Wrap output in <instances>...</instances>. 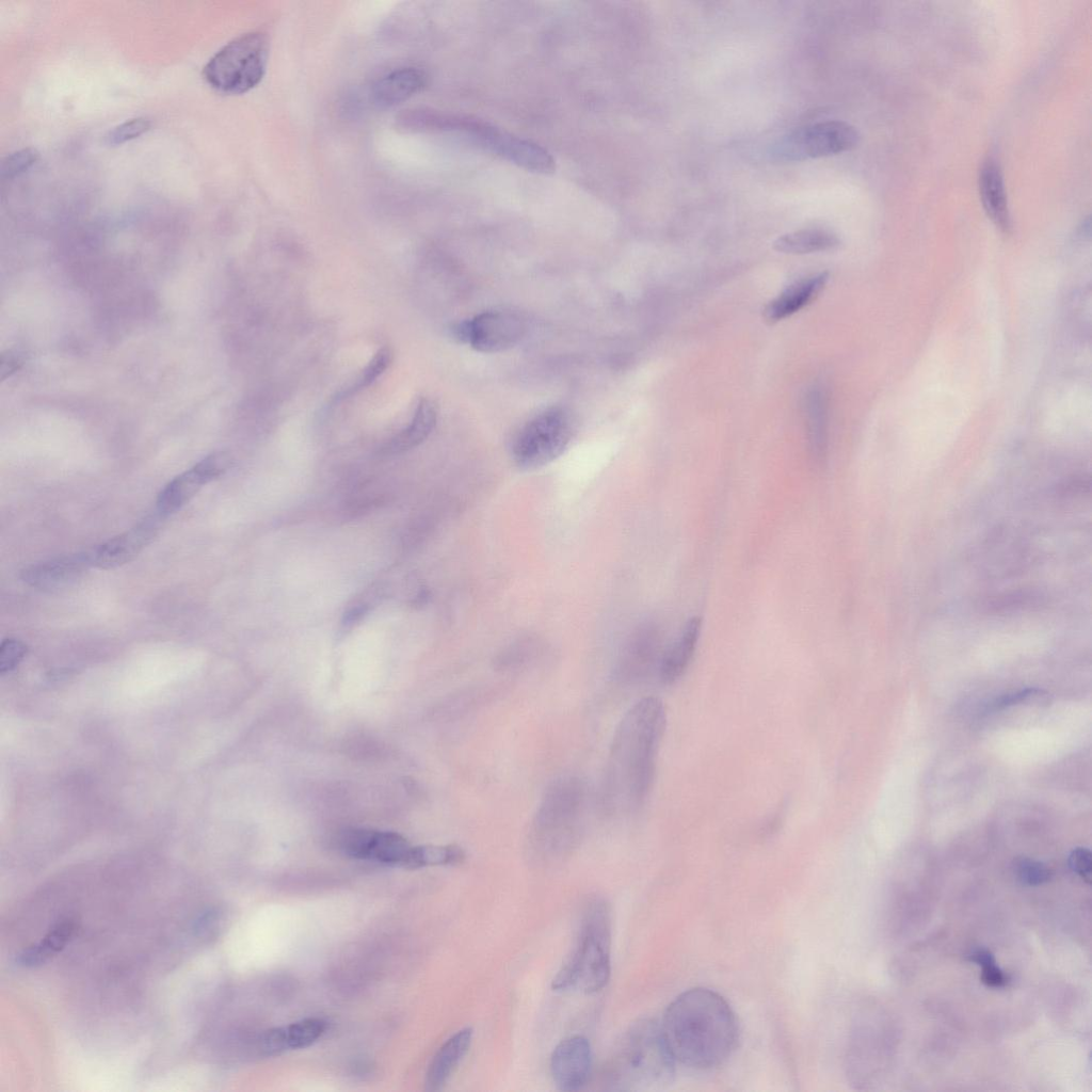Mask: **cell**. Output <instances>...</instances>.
<instances>
[{"mask_svg": "<svg viewBox=\"0 0 1092 1092\" xmlns=\"http://www.w3.org/2000/svg\"><path fill=\"white\" fill-rule=\"evenodd\" d=\"M269 50L270 43L266 33L252 31L241 34L208 60L203 68V77L220 93H246L262 80Z\"/></svg>", "mask_w": 1092, "mask_h": 1092, "instance_id": "cell-6", "label": "cell"}, {"mask_svg": "<svg viewBox=\"0 0 1092 1092\" xmlns=\"http://www.w3.org/2000/svg\"><path fill=\"white\" fill-rule=\"evenodd\" d=\"M436 421V405L429 399H421L410 424L383 447V453L398 454L419 446L432 433Z\"/></svg>", "mask_w": 1092, "mask_h": 1092, "instance_id": "cell-20", "label": "cell"}, {"mask_svg": "<svg viewBox=\"0 0 1092 1092\" xmlns=\"http://www.w3.org/2000/svg\"><path fill=\"white\" fill-rule=\"evenodd\" d=\"M526 323L516 312L488 310L459 323L455 336L477 351L496 353L514 347L524 336Z\"/></svg>", "mask_w": 1092, "mask_h": 1092, "instance_id": "cell-10", "label": "cell"}, {"mask_svg": "<svg viewBox=\"0 0 1092 1092\" xmlns=\"http://www.w3.org/2000/svg\"><path fill=\"white\" fill-rule=\"evenodd\" d=\"M1038 692H1040V691L1037 690V689H1025V690H1022V691L1013 693V694L1003 695L999 700L996 701L994 706H995V708H1002V707L1011 706V705L1021 703L1022 701H1025L1026 698H1028L1031 695H1034Z\"/></svg>", "mask_w": 1092, "mask_h": 1092, "instance_id": "cell-37", "label": "cell"}, {"mask_svg": "<svg viewBox=\"0 0 1092 1092\" xmlns=\"http://www.w3.org/2000/svg\"><path fill=\"white\" fill-rule=\"evenodd\" d=\"M969 962L982 968L980 979L989 987L998 989L1007 985L1008 976L997 965L994 954L986 948H976L967 954Z\"/></svg>", "mask_w": 1092, "mask_h": 1092, "instance_id": "cell-30", "label": "cell"}, {"mask_svg": "<svg viewBox=\"0 0 1092 1092\" xmlns=\"http://www.w3.org/2000/svg\"><path fill=\"white\" fill-rule=\"evenodd\" d=\"M431 121L464 133L479 146L528 171L546 174L555 170V159L545 148L502 128L467 116H436Z\"/></svg>", "mask_w": 1092, "mask_h": 1092, "instance_id": "cell-8", "label": "cell"}, {"mask_svg": "<svg viewBox=\"0 0 1092 1092\" xmlns=\"http://www.w3.org/2000/svg\"><path fill=\"white\" fill-rule=\"evenodd\" d=\"M702 629V620L694 616L686 622L679 636L662 653L658 678L663 685H672L686 672L696 649Z\"/></svg>", "mask_w": 1092, "mask_h": 1092, "instance_id": "cell-17", "label": "cell"}, {"mask_svg": "<svg viewBox=\"0 0 1092 1092\" xmlns=\"http://www.w3.org/2000/svg\"><path fill=\"white\" fill-rule=\"evenodd\" d=\"M828 280L829 273L820 272L792 283L766 304L764 319L775 323L796 314L819 295Z\"/></svg>", "mask_w": 1092, "mask_h": 1092, "instance_id": "cell-16", "label": "cell"}, {"mask_svg": "<svg viewBox=\"0 0 1092 1092\" xmlns=\"http://www.w3.org/2000/svg\"><path fill=\"white\" fill-rule=\"evenodd\" d=\"M675 1064L660 1023L642 1018L631 1024L617 1040L605 1077L612 1090L660 1089L672 1081Z\"/></svg>", "mask_w": 1092, "mask_h": 1092, "instance_id": "cell-4", "label": "cell"}, {"mask_svg": "<svg viewBox=\"0 0 1092 1092\" xmlns=\"http://www.w3.org/2000/svg\"><path fill=\"white\" fill-rule=\"evenodd\" d=\"M427 83V75L416 67H402L382 77L374 84L373 98L380 106L400 103L420 92Z\"/></svg>", "mask_w": 1092, "mask_h": 1092, "instance_id": "cell-19", "label": "cell"}, {"mask_svg": "<svg viewBox=\"0 0 1092 1092\" xmlns=\"http://www.w3.org/2000/svg\"><path fill=\"white\" fill-rule=\"evenodd\" d=\"M590 790L577 775L555 778L545 789L529 829V848L543 861L565 857L587 826Z\"/></svg>", "mask_w": 1092, "mask_h": 1092, "instance_id": "cell-3", "label": "cell"}, {"mask_svg": "<svg viewBox=\"0 0 1092 1092\" xmlns=\"http://www.w3.org/2000/svg\"><path fill=\"white\" fill-rule=\"evenodd\" d=\"M391 359L392 353L389 348L380 349L356 378L355 382L346 390L341 391L338 399L348 398L372 384L387 369Z\"/></svg>", "mask_w": 1092, "mask_h": 1092, "instance_id": "cell-29", "label": "cell"}, {"mask_svg": "<svg viewBox=\"0 0 1092 1092\" xmlns=\"http://www.w3.org/2000/svg\"><path fill=\"white\" fill-rule=\"evenodd\" d=\"M574 433L571 413L560 406L549 407L519 430L512 446L513 460L525 470L543 467L565 451Z\"/></svg>", "mask_w": 1092, "mask_h": 1092, "instance_id": "cell-7", "label": "cell"}, {"mask_svg": "<svg viewBox=\"0 0 1092 1092\" xmlns=\"http://www.w3.org/2000/svg\"><path fill=\"white\" fill-rule=\"evenodd\" d=\"M465 860V852L456 845L411 847L402 866L417 869L425 866L457 865Z\"/></svg>", "mask_w": 1092, "mask_h": 1092, "instance_id": "cell-24", "label": "cell"}, {"mask_svg": "<svg viewBox=\"0 0 1092 1092\" xmlns=\"http://www.w3.org/2000/svg\"><path fill=\"white\" fill-rule=\"evenodd\" d=\"M860 140L855 127L842 121H825L797 128L772 147L781 161H801L828 157L854 148Z\"/></svg>", "mask_w": 1092, "mask_h": 1092, "instance_id": "cell-9", "label": "cell"}, {"mask_svg": "<svg viewBox=\"0 0 1092 1092\" xmlns=\"http://www.w3.org/2000/svg\"><path fill=\"white\" fill-rule=\"evenodd\" d=\"M1013 872L1017 881L1026 886H1040L1053 878V870L1047 865L1025 856L1014 860Z\"/></svg>", "mask_w": 1092, "mask_h": 1092, "instance_id": "cell-31", "label": "cell"}, {"mask_svg": "<svg viewBox=\"0 0 1092 1092\" xmlns=\"http://www.w3.org/2000/svg\"><path fill=\"white\" fill-rule=\"evenodd\" d=\"M164 518L156 510L128 531L97 546L90 551L92 566L109 569L130 562L155 539Z\"/></svg>", "mask_w": 1092, "mask_h": 1092, "instance_id": "cell-11", "label": "cell"}, {"mask_svg": "<svg viewBox=\"0 0 1092 1092\" xmlns=\"http://www.w3.org/2000/svg\"><path fill=\"white\" fill-rule=\"evenodd\" d=\"M812 410L807 413V433L810 453L817 463L825 460L828 451V429L824 399L822 394L816 390L810 396Z\"/></svg>", "mask_w": 1092, "mask_h": 1092, "instance_id": "cell-25", "label": "cell"}, {"mask_svg": "<svg viewBox=\"0 0 1092 1092\" xmlns=\"http://www.w3.org/2000/svg\"><path fill=\"white\" fill-rule=\"evenodd\" d=\"M1069 866L1088 884L1091 883L1092 855L1089 849L1077 847L1069 855Z\"/></svg>", "mask_w": 1092, "mask_h": 1092, "instance_id": "cell-35", "label": "cell"}, {"mask_svg": "<svg viewBox=\"0 0 1092 1092\" xmlns=\"http://www.w3.org/2000/svg\"><path fill=\"white\" fill-rule=\"evenodd\" d=\"M260 1049L268 1056L277 1055L289 1049L285 1026L266 1031L260 1039Z\"/></svg>", "mask_w": 1092, "mask_h": 1092, "instance_id": "cell-36", "label": "cell"}, {"mask_svg": "<svg viewBox=\"0 0 1092 1092\" xmlns=\"http://www.w3.org/2000/svg\"><path fill=\"white\" fill-rule=\"evenodd\" d=\"M326 1024L320 1018H305L285 1026L290 1048H305L314 1044L325 1031Z\"/></svg>", "mask_w": 1092, "mask_h": 1092, "instance_id": "cell-27", "label": "cell"}, {"mask_svg": "<svg viewBox=\"0 0 1092 1092\" xmlns=\"http://www.w3.org/2000/svg\"><path fill=\"white\" fill-rule=\"evenodd\" d=\"M92 566L89 552L64 556L25 567L20 578L29 585L44 591L64 589Z\"/></svg>", "mask_w": 1092, "mask_h": 1092, "instance_id": "cell-14", "label": "cell"}, {"mask_svg": "<svg viewBox=\"0 0 1092 1092\" xmlns=\"http://www.w3.org/2000/svg\"><path fill=\"white\" fill-rule=\"evenodd\" d=\"M592 1048L582 1035L562 1040L550 1057V1073L555 1085L562 1091H578L589 1080L592 1071Z\"/></svg>", "mask_w": 1092, "mask_h": 1092, "instance_id": "cell-12", "label": "cell"}, {"mask_svg": "<svg viewBox=\"0 0 1092 1092\" xmlns=\"http://www.w3.org/2000/svg\"><path fill=\"white\" fill-rule=\"evenodd\" d=\"M662 653L658 635L654 630L637 635L625 647L615 665V680L626 686L641 684L654 671L658 672Z\"/></svg>", "mask_w": 1092, "mask_h": 1092, "instance_id": "cell-13", "label": "cell"}, {"mask_svg": "<svg viewBox=\"0 0 1092 1092\" xmlns=\"http://www.w3.org/2000/svg\"><path fill=\"white\" fill-rule=\"evenodd\" d=\"M836 234L824 228H805L780 236L773 248L783 254L803 255L830 251L839 245Z\"/></svg>", "mask_w": 1092, "mask_h": 1092, "instance_id": "cell-23", "label": "cell"}, {"mask_svg": "<svg viewBox=\"0 0 1092 1092\" xmlns=\"http://www.w3.org/2000/svg\"><path fill=\"white\" fill-rule=\"evenodd\" d=\"M659 1023L675 1061L693 1069L722 1064L738 1042V1022L730 1006L721 995L704 987L678 995Z\"/></svg>", "mask_w": 1092, "mask_h": 1092, "instance_id": "cell-2", "label": "cell"}, {"mask_svg": "<svg viewBox=\"0 0 1092 1092\" xmlns=\"http://www.w3.org/2000/svg\"><path fill=\"white\" fill-rule=\"evenodd\" d=\"M77 928L73 918H64L55 922L36 943L28 946L17 957L23 966H35L45 963L61 951L69 942Z\"/></svg>", "mask_w": 1092, "mask_h": 1092, "instance_id": "cell-22", "label": "cell"}, {"mask_svg": "<svg viewBox=\"0 0 1092 1092\" xmlns=\"http://www.w3.org/2000/svg\"><path fill=\"white\" fill-rule=\"evenodd\" d=\"M978 190L987 216L1002 231L1010 230L1011 216L1003 174L999 161L993 156H987L980 164Z\"/></svg>", "mask_w": 1092, "mask_h": 1092, "instance_id": "cell-15", "label": "cell"}, {"mask_svg": "<svg viewBox=\"0 0 1092 1092\" xmlns=\"http://www.w3.org/2000/svg\"><path fill=\"white\" fill-rule=\"evenodd\" d=\"M39 158V152L34 147H26L7 155L1 163V176L4 179L13 178L28 170Z\"/></svg>", "mask_w": 1092, "mask_h": 1092, "instance_id": "cell-33", "label": "cell"}, {"mask_svg": "<svg viewBox=\"0 0 1092 1092\" xmlns=\"http://www.w3.org/2000/svg\"><path fill=\"white\" fill-rule=\"evenodd\" d=\"M473 1030L465 1027L451 1035L434 1055L425 1078L429 1091L445 1087L470 1048Z\"/></svg>", "mask_w": 1092, "mask_h": 1092, "instance_id": "cell-18", "label": "cell"}, {"mask_svg": "<svg viewBox=\"0 0 1092 1092\" xmlns=\"http://www.w3.org/2000/svg\"><path fill=\"white\" fill-rule=\"evenodd\" d=\"M207 483L208 480L195 464L162 488L157 498L156 510L165 517L175 513Z\"/></svg>", "mask_w": 1092, "mask_h": 1092, "instance_id": "cell-21", "label": "cell"}, {"mask_svg": "<svg viewBox=\"0 0 1092 1092\" xmlns=\"http://www.w3.org/2000/svg\"><path fill=\"white\" fill-rule=\"evenodd\" d=\"M150 121L147 117H134L113 127L105 136L109 145H117L135 139L150 128Z\"/></svg>", "mask_w": 1092, "mask_h": 1092, "instance_id": "cell-32", "label": "cell"}, {"mask_svg": "<svg viewBox=\"0 0 1092 1092\" xmlns=\"http://www.w3.org/2000/svg\"><path fill=\"white\" fill-rule=\"evenodd\" d=\"M27 651L26 645L17 639H6L0 647L1 672L10 671L22 659Z\"/></svg>", "mask_w": 1092, "mask_h": 1092, "instance_id": "cell-34", "label": "cell"}, {"mask_svg": "<svg viewBox=\"0 0 1092 1092\" xmlns=\"http://www.w3.org/2000/svg\"><path fill=\"white\" fill-rule=\"evenodd\" d=\"M410 849L411 846L401 835L375 831L369 860L402 866Z\"/></svg>", "mask_w": 1092, "mask_h": 1092, "instance_id": "cell-26", "label": "cell"}, {"mask_svg": "<svg viewBox=\"0 0 1092 1092\" xmlns=\"http://www.w3.org/2000/svg\"><path fill=\"white\" fill-rule=\"evenodd\" d=\"M610 947V906L595 898L583 910L576 942L552 979V990L584 994L601 991L611 975Z\"/></svg>", "mask_w": 1092, "mask_h": 1092, "instance_id": "cell-5", "label": "cell"}, {"mask_svg": "<svg viewBox=\"0 0 1092 1092\" xmlns=\"http://www.w3.org/2000/svg\"><path fill=\"white\" fill-rule=\"evenodd\" d=\"M667 725L663 703L647 696L635 703L615 728L601 786V806L612 816L629 815L646 801L655 780Z\"/></svg>", "mask_w": 1092, "mask_h": 1092, "instance_id": "cell-1", "label": "cell"}, {"mask_svg": "<svg viewBox=\"0 0 1092 1092\" xmlns=\"http://www.w3.org/2000/svg\"><path fill=\"white\" fill-rule=\"evenodd\" d=\"M537 655V648L530 642H518L502 651L495 659L497 671L514 672L528 667Z\"/></svg>", "mask_w": 1092, "mask_h": 1092, "instance_id": "cell-28", "label": "cell"}]
</instances>
